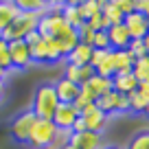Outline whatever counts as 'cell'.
<instances>
[{
    "label": "cell",
    "instance_id": "6da1fadb",
    "mask_svg": "<svg viewBox=\"0 0 149 149\" xmlns=\"http://www.w3.org/2000/svg\"><path fill=\"white\" fill-rule=\"evenodd\" d=\"M57 105H59V101H57L53 84L37 86L35 97H33V107H31L33 114H35L37 118H42V121H53V114H55Z\"/></svg>",
    "mask_w": 149,
    "mask_h": 149
},
{
    "label": "cell",
    "instance_id": "7a4b0ae2",
    "mask_svg": "<svg viewBox=\"0 0 149 149\" xmlns=\"http://www.w3.org/2000/svg\"><path fill=\"white\" fill-rule=\"evenodd\" d=\"M72 31L74 29L61 18L59 9H48L37 22V33L42 37H51V40H61V37L70 35Z\"/></svg>",
    "mask_w": 149,
    "mask_h": 149
},
{
    "label": "cell",
    "instance_id": "3957f363",
    "mask_svg": "<svg viewBox=\"0 0 149 149\" xmlns=\"http://www.w3.org/2000/svg\"><path fill=\"white\" fill-rule=\"evenodd\" d=\"M42 15L40 13H22L5 29V31L0 33V37L5 40V42H13V40H24L26 35H31L33 31H37V22H40Z\"/></svg>",
    "mask_w": 149,
    "mask_h": 149
},
{
    "label": "cell",
    "instance_id": "277c9868",
    "mask_svg": "<svg viewBox=\"0 0 149 149\" xmlns=\"http://www.w3.org/2000/svg\"><path fill=\"white\" fill-rule=\"evenodd\" d=\"M57 134V127L53 125V121H42V118H37L35 125L31 130V136H29L26 145L31 149H46L48 145L53 143Z\"/></svg>",
    "mask_w": 149,
    "mask_h": 149
},
{
    "label": "cell",
    "instance_id": "5b68a950",
    "mask_svg": "<svg viewBox=\"0 0 149 149\" xmlns=\"http://www.w3.org/2000/svg\"><path fill=\"white\" fill-rule=\"evenodd\" d=\"M35 121H37V116L33 114L31 110H26V112H22V114H18V116L11 121V125H9L11 138H13L15 143H26L29 136H31L33 125H35Z\"/></svg>",
    "mask_w": 149,
    "mask_h": 149
},
{
    "label": "cell",
    "instance_id": "8992f818",
    "mask_svg": "<svg viewBox=\"0 0 149 149\" xmlns=\"http://www.w3.org/2000/svg\"><path fill=\"white\" fill-rule=\"evenodd\" d=\"M9 46V59H11V70H24L33 64L31 61V51H29L24 40H13L7 42Z\"/></svg>",
    "mask_w": 149,
    "mask_h": 149
},
{
    "label": "cell",
    "instance_id": "52a82bcc",
    "mask_svg": "<svg viewBox=\"0 0 149 149\" xmlns=\"http://www.w3.org/2000/svg\"><path fill=\"white\" fill-rule=\"evenodd\" d=\"M79 116H81V121H84V125H86V132H94V134H103L105 127H107V118H110V116H105L94 103L90 107H86V110H81Z\"/></svg>",
    "mask_w": 149,
    "mask_h": 149
},
{
    "label": "cell",
    "instance_id": "ba28073f",
    "mask_svg": "<svg viewBox=\"0 0 149 149\" xmlns=\"http://www.w3.org/2000/svg\"><path fill=\"white\" fill-rule=\"evenodd\" d=\"M77 118H79L77 107L70 105V103H59V105H57V110H55V114H53V125H55L57 130L70 132Z\"/></svg>",
    "mask_w": 149,
    "mask_h": 149
},
{
    "label": "cell",
    "instance_id": "9c48e42d",
    "mask_svg": "<svg viewBox=\"0 0 149 149\" xmlns=\"http://www.w3.org/2000/svg\"><path fill=\"white\" fill-rule=\"evenodd\" d=\"M123 26H125V31L130 33L132 40H143V37L149 33V22H147V18H145L143 13H138V11L125 15V18H123Z\"/></svg>",
    "mask_w": 149,
    "mask_h": 149
},
{
    "label": "cell",
    "instance_id": "30bf717a",
    "mask_svg": "<svg viewBox=\"0 0 149 149\" xmlns=\"http://www.w3.org/2000/svg\"><path fill=\"white\" fill-rule=\"evenodd\" d=\"M70 145L77 149H103V134H94V132L70 134Z\"/></svg>",
    "mask_w": 149,
    "mask_h": 149
},
{
    "label": "cell",
    "instance_id": "8fae6325",
    "mask_svg": "<svg viewBox=\"0 0 149 149\" xmlns=\"http://www.w3.org/2000/svg\"><path fill=\"white\" fill-rule=\"evenodd\" d=\"M105 33H107V42H110L112 51H127L132 37H130V33L125 31L123 24H114V26L105 29Z\"/></svg>",
    "mask_w": 149,
    "mask_h": 149
},
{
    "label": "cell",
    "instance_id": "7c38bea8",
    "mask_svg": "<svg viewBox=\"0 0 149 149\" xmlns=\"http://www.w3.org/2000/svg\"><path fill=\"white\" fill-rule=\"evenodd\" d=\"M53 88H55L57 101H59V103H70V105L74 103V99L79 97V92H81V88H79V86H74L72 81L64 79V77H61V79L57 81V84H53Z\"/></svg>",
    "mask_w": 149,
    "mask_h": 149
},
{
    "label": "cell",
    "instance_id": "4fadbf2b",
    "mask_svg": "<svg viewBox=\"0 0 149 149\" xmlns=\"http://www.w3.org/2000/svg\"><path fill=\"white\" fill-rule=\"evenodd\" d=\"M101 18H103V31L114 24H123L125 15L121 13V9L116 7L114 0H101Z\"/></svg>",
    "mask_w": 149,
    "mask_h": 149
},
{
    "label": "cell",
    "instance_id": "5bb4252c",
    "mask_svg": "<svg viewBox=\"0 0 149 149\" xmlns=\"http://www.w3.org/2000/svg\"><path fill=\"white\" fill-rule=\"evenodd\" d=\"M81 90H86V92H88L90 97L97 101L99 97H103L105 92H110V90H112V79H105V77L92 74V77H90V79L81 86Z\"/></svg>",
    "mask_w": 149,
    "mask_h": 149
},
{
    "label": "cell",
    "instance_id": "9a60e30c",
    "mask_svg": "<svg viewBox=\"0 0 149 149\" xmlns=\"http://www.w3.org/2000/svg\"><path fill=\"white\" fill-rule=\"evenodd\" d=\"M92 74H94V70L90 68V66H70V64H66V68H64V79L72 81V84L79 86V88L92 77Z\"/></svg>",
    "mask_w": 149,
    "mask_h": 149
},
{
    "label": "cell",
    "instance_id": "2e32d148",
    "mask_svg": "<svg viewBox=\"0 0 149 149\" xmlns=\"http://www.w3.org/2000/svg\"><path fill=\"white\" fill-rule=\"evenodd\" d=\"M136 88H138V79H136L132 72H127V74H114V77H112V90L118 92V94H123V97L132 94Z\"/></svg>",
    "mask_w": 149,
    "mask_h": 149
},
{
    "label": "cell",
    "instance_id": "e0dca14e",
    "mask_svg": "<svg viewBox=\"0 0 149 149\" xmlns=\"http://www.w3.org/2000/svg\"><path fill=\"white\" fill-rule=\"evenodd\" d=\"M90 57H92V46L79 42L72 51L68 53L66 64H70V66H90Z\"/></svg>",
    "mask_w": 149,
    "mask_h": 149
},
{
    "label": "cell",
    "instance_id": "ac0fdd59",
    "mask_svg": "<svg viewBox=\"0 0 149 149\" xmlns=\"http://www.w3.org/2000/svg\"><path fill=\"white\" fill-rule=\"evenodd\" d=\"M118 103H121V94L110 90V92H105L103 97H99L97 101H94V105H97L105 116H110V114H118Z\"/></svg>",
    "mask_w": 149,
    "mask_h": 149
},
{
    "label": "cell",
    "instance_id": "d6986e66",
    "mask_svg": "<svg viewBox=\"0 0 149 149\" xmlns=\"http://www.w3.org/2000/svg\"><path fill=\"white\" fill-rule=\"evenodd\" d=\"M59 13L74 31L84 24V18H81V11H79V2H64V5L59 7Z\"/></svg>",
    "mask_w": 149,
    "mask_h": 149
},
{
    "label": "cell",
    "instance_id": "ffe728a7",
    "mask_svg": "<svg viewBox=\"0 0 149 149\" xmlns=\"http://www.w3.org/2000/svg\"><path fill=\"white\" fill-rule=\"evenodd\" d=\"M112 59H114V74H127V72H132L134 57H132L127 51H112Z\"/></svg>",
    "mask_w": 149,
    "mask_h": 149
},
{
    "label": "cell",
    "instance_id": "44dd1931",
    "mask_svg": "<svg viewBox=\"0 0 149 149\" xmlns=\"http://www.w3.org/2000/svg\"><path fill=\"white\" fill-rule=\"evenodd\" d=\"M18 15H20V11H18L13 0H2V2H0V33L5 31Z\"/></svg>",
    "mask_w": 149,
    "mask_h": 149
},
{
    "label": "cell",
    "instance_id": "7402d4cb",
    "mask_svg": "<svg viewBox=\"0 0 149 149\" xmlns=\"http://www.w3.org/2000/svg\"><path fill=\"white\" fill-rule=\"evenodd\" d=\"M127 103H130V112H136V114H143L149 107V92L136 88L132 94H127Z\"/></svg>",
    "mask_w": 149,
    "mask_h": 149
},
{
    "label": "cell",
    "instance_id": "603a6c76",
    "mask_svg": "<svg viewBox=\"0 0 149 149\" xmlns=\"http://www.w3.org/2000/svg\"><path fill=\"white\" fill-rule=\"evenodd\" d=\"M18 11L22 13H40L44 15L48 9H51V2H44V0H13Z\"/></svg>",
    "mask_w": 149,
    "mask_h": 149
},
{
    "label": "cell",
    "instance_id": "cb8c5ba5",
    "mask_svg": "<svg viewBox=\"0 0 149 149\" xmlns=\"http://www.w3.org/2000/svg\"><path fill=\"white\" fill-rule=\"evenodd\" d=\"M132 74H134L138 81H147V79H149V55L140 57V59H134Z\"/></svg>",
    "mask_w": 149,
    "mask_h": 149
},
{
    "label": "cell",
    "instance_id": "d4e9b609",
    "mask_svg": "<svg viewBox=\"0 0 149 149\" xmlns=\"http://www.w3.org/2000/svg\"><path fill=\"white\" fill-rule=\"evenodd\" d=\"M79 11L84 22H88L90 18L101 13V0H86V2H79Z\"/></svg>",
    "mask_w": 149,
    "mask_h": 149
},
{
    "label": "cell",
    "instance_id": "484cf974",
    "mask_svg": "<svg viewBox=\"0 0 149 149\" xmlns=\"http://www.w3.org/2000/svg\"><path fill=\"white\" fill-rule=\"evenodd\" d=\"M70 134H72V132H66V130H57V134H55V138H53V143L48 145L46 149H64L66 145L70 143Z\"/></svg>",
    "mask_w": 149,
    "mask_h": 149
},
{
    "label": "cell",
    "instance_id": "4316f807",
    "mask_svg": "<svg viewBox=\"0 0 149 149\" xmlns=\"http://www.w3.org/2000/svg\"><path fill=\"white\" fill-rule=\"evenodd\" d=\"M94 29H90L88 22H84L79 29H77V37H79V42L81 44H88V46H92V40H94Z\"/></svg>",
    "mask_w": 149,
    "mask_h": 149
},
{
    "label": "cell",
    "instance_id": "83f0119b",
    "mask_svg": "<svg viewBox=\"0 0 149 149\" xmlns=\"http://www.w3.org/2000/svg\"><path fill=\"white\" fill-rule=\"evenodd\" d=\"M0 70L2 72H11V59H9V46L0 37Z\"/></svg>",
    "mask_w": 149,
    "mask_h": 149
},
{
    "label": "cell",
    "instance_id": "f1b7e54d",
    "mask_svg": "<svg viewBox=\"0 0 149 149\" xmlns=\"http://www.w3.org/2000/svg\"><path fill=\"white\" fill-rule=\"evenodd\" d=\"M127 149H149V132H140L127 143Z\"/></svg>",
    "mask_w": 149,
    "mask_h": 149
},
{
    "label": "cell",
    "instance_id": "f546056e",
    "mask_svg": "<svg viewBox=\"0 0 149 149\" xmlns=\"http://www.w3.org/2000/svg\"><path fill=\"white\" fill-rule=\"evenodd\" d=\"M127 53H130L134 59H140V57H145L147 55V48H145V44H143V40H132L130 42V46H127Z\"/></svg>",
    "mask_w": 149,
    "mask_h": 149
},
{
    "label": "cell",
    "instance_id": "4dcf8cb0",
    "mask_svg": "<svg viewBox=\"0 0 149 149\" xmlns=\"http://www.w3.org/2000/svg\"><path fill=\"white\" fill-rule=\"evenodd\" d=\"M92 48H94V51H107V48H110V42H107V33L105 31H97V33H94ZM110 51H112V48H110Z\"/></svg>",
    "mask_w": 149,
    "mask_h": 149
},
{
    "label": "cell",
    "instance_id": "1f68e13d",
    "mask_svg": "<svg viewBox=\"0 0 149 149\" xmlns=\"http://www.w3.org/2000/svg\"><path fill=\"white\" fill-rule=\"evenodd\" d=\"M114 2H116V7L118 9H121V13L123 15H130V13H134V2H132V0H114Z\"/></svg>",
    "mask_w": 149,
    "mask_h": 149
},
{
    "label": "cell",
    "instance_id": "d6a6232c",
    "mask_svg": "<svg viewBox=\"0 0 149 149\" xmlns=\"http://www.w3.org/2000/svg\"><path fill=\"white\" fill-rule=\"evenodd\" d=\"M143 44H145V48H147V55H149V33L143 37Z\"/></svg>",
    "mask_w": 149,
    "mask_h": 149
},
{
    "label": "cell",
    "instance_id": "836d02e7",
    "mask_svg": "<svg viewBox=\"0 0 149 149\" xmlns=\"http://www.w3.org/2000/svg\"><path fill=\"white\" fill-rule=\"evenodd\" d=\"M2 94H5V81H0V99H2Z\"/></svg>",
    "mask_w": 149,
    "mask_h": 149
},
{
    "label": "cell",
    "instance_id": "e575fe53",
    "mask_svg": "<svg viewBox=\"0 0 149 149\" xmlns=\"http://www.w3.org/2000/svg\"><path fill=\"white\" fill-rule=\"evenodd\" d=\"M64 149H77V147H72V145H70V143H68V145H66V147H64Z\"/></svg>",
    "mask_w": 149,
    "mask_h": 149
},
{
    "label": "cell",
    "instance_id": "d590c367",
    "mask_svg": "<svg viewBox=\"0 0 149 149\" xmlns=\"http://www.w3.org/2000/svg\"><path fill=\"white\" fill-rule=\"evenodd\" d=\"M145 18H147V22H149V11H147V13H145Z\"/></svg>",
    "mask_w": 149,
    "mask_h": 149
},
{
    "label": "cell",
    "instance_id": "8d00e7d4",
    "mask_svg": "<svg viewBox=\"0 0 149 149\" xmlns=\"http://www.w3.org/2000/svg\"><path fill=\"white\" fill-rule=\"evenodd\" d=\"M103 149H118V147H103Z\"/></svg>",
    "mask_w": 149,
    "mask_h": 149
}]
</instances>
